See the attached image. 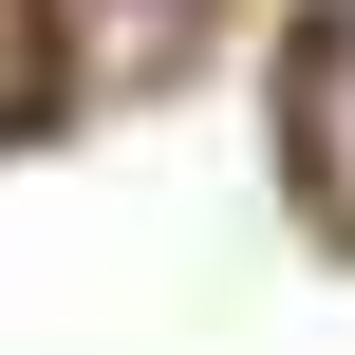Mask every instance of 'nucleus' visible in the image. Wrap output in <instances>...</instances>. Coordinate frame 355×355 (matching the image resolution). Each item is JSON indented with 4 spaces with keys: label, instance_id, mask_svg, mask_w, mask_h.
Masks as SVG:
<instances>
[{
    "label": "nucleus",
    "instance_id": "nucleus-1",
    "mask_svg": "<svg viewBox=\"0 0 355 355\" xmlns=\"http://www.w3.org/2000/svg\"><path fill=\"white\" fill-rule=\"evenodd\" d=\"M281 131H300V206L355 243V0L300 19V94H281Z\"/></svg>",
    "mask_w": 355,
    "mask_h": 355
},
{
    "label": "nucleus",
    "instance_id": "nucleus-2",
    "mask_svg": "<svg viewBox=\"0 0 355 355\" xmlns=\"http://www.w3.org/2000/svg\"><path fill=\"white\" fill-rule=\"evenodd\" d=\"M56 112V0H0V131Z\"/></svg>",
    "mask_w": 355,
    "mask_h": 355
},
{
    "label": "nucleus",
    "instance_id": "nucleus-3",
    "mask_svg": "<svg viewBox=\"0 0 355 355\" xmlns=\"http://www.w3.org/2000/svg\"><path fill=\"white\" fill-rule=\"evenodd\" d=\"M75 19H112V37H187L206 0H75Z\"/></svg>",
    "mask_w": 355,
    "mask_h": 355
}]
</instances>
